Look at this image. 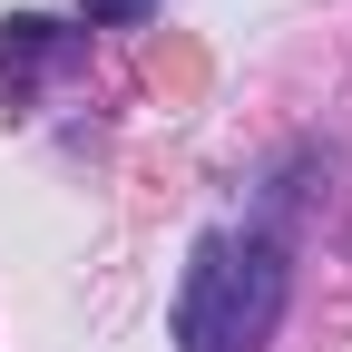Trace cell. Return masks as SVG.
<instances>
[{"instance_id":"1","label":"cell","mask_w":352,"mask_h":352,"mask_svg":"<svg viewBox=\"0 0 352 352\" xmlns=\"http://www.w3.org/2000/svg\"><path fill=\"white\" fill-rule=\"evenodd\" d=\"M294 303V245L274 226L196 235L186 284H176V352H264Z\"/></svg>"},{"instance_id":"3","label":"cell","mask_w":352,"mask_h":352,"mask_svg":"<svg viewBox=\"0 0 352 352\" xmlns=\"http://www.w3.org/2000/svg\"><path fill=\"white\" fill-rule=\"evenodd\" d=\"M147 10H157V0H78V20H88V30H138Z\"/></svg>"},{"instance_id":"2","label":"cell","mask_w":352,"mask_h":352,"mask_svg":"<svg viewBox=\"0 0 352 352\" xmlns=\"http://www.w3.org/2000/svg\"><path fill=\"white\" fill-rule=\"evenodd\" d=\"M78 59V30H59V20H39V10H20V20H0V88H39V78H59Z\"/></svg>"}]
</instances>
